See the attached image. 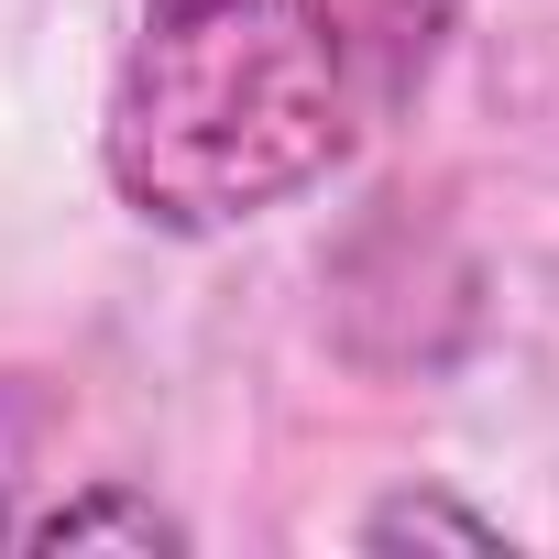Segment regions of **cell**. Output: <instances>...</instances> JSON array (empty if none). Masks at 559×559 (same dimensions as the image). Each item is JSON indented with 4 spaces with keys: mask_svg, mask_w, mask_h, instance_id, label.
<instances>
[{
    "mask_svg": "<svg viewBox=\"0 0 559 559\" xmlns=\"http://www.w3.org/2000/svg\"><path fill=\"white\" fill-rule=\"evenodd\" d=\"M461 0H132L99 165L154 230H241L417 110Z\"/></svg>",
    "mask_w": 559,
    "mask_h": 559,
    "instance_id": "1",
    "label": "cell"
},
{
    "mask_svg": "<svg viewBox=\"0 0 559 559\" xmlns=\"http://www.w3.org/2000/svg\"><path fill=\"white\" fill-rule=\"evenodd\" d=\"M12 548H187V526L154 504V493H121V483H99V493H78V504H56V515H23V537Z\"/></svg>",
    "mask_w": 559,
    "mask_h": 559,
    "instance_id": "2",
    "label": "cell"
},
{
    "mask_svg": "<svg viewBox=\"0 0 559 559\" xmlns=\"http://www.w3.org/2000/svg\"><path fill=\"white\" fill-rule=\"evenodd\" d=\"M362 548H461V559H493L504 526L472 515V504H450V493H395V504L362 515Z\"/></svg>",
    "mask_w": 559,
    "mask_h": 559,
    "instance_id": "3",
    "label": "cell"
}]
</instances>
